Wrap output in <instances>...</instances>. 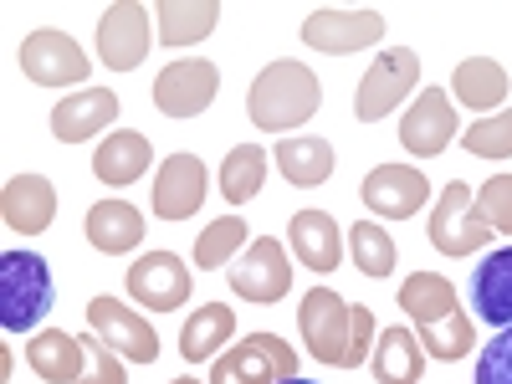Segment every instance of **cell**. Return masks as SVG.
<instances>
[{"mask_svg":"<svg viewBox=\"0 0 512 384\" xmlns=\"http://www.w3.org/2000/svg\"><path fill=\"white\" fill-rule=\"evenodd\" d=\"M297 328L318 364L328 369H359L374 354V313L364 303H344L333 287H313L297 303Z\"/></svg>","mask_w":512,"mask_h":384,"instance_id":"1","label":"cell"},{"mask_svg":"<svg viewBox=\"0 0 512 384\" xmlns=\"http://www.w3.org/2000/svg\"><path fill=\"white\" fill-rule=\"evenodd\" d=\"M318 108H323V82L308 62L282 57V62H267L251 77L246 113L262 134H292V128H303Z\"/></svg>","mask_w":512,"mask_h":384,"instance_id":"2","label":"cell"},{"mask_svg":"<svg viewBox=\"0 0 512 384\" xmlns=\"http://www.w3.org/2000/svg\"><path fill=\"white\" fill-rule=\"evenodd\" d=\"M52 308V272L36 251H6L0 256V328L31 333Z\"/></svg>","mask_w":512,"mask_h":384,"instance_id":"3","label":"cell"},{"mask_svg":"<svg viewBox=\"0 0 512 384\" xmlns=\"http://www.w3.org/2000/svg\"><path fill=\"white\" fill-rule=\"evenodd\" d=\"M297 379V349L282 344L277 333H246L210 364L205 384H287Z\"/></svg>","mask_w":512,"mask_h":384,"instance_id":"4","label":"cell"},{"mask_svg":"<svg viewBox=\"0 0 512 384\" xmlns=\"http://www.w3.org/2000/svg\"><path fill=\"white\" fill-rule=\"evenodd\" d=\"M415 82H420V57L410 47H390L379 52L359 82V98H354V118L359 123H379L390 118L405 98H415Z\"/></svg>","mask_w":512,"mask_h":384,"instance_id":"5","label":"cell"},{"mask_svg":"<svg viewBox=\"0 0 512 384\" xmlns=\"http://www.w3.org/2000/svg\"><path fill=\"white\" fill-rule=\"evenodd\" d=\"M425 231H431V246L441 256H472V251H482L492 241V226L482 216L472 185H461V180H451L441 190V200L431 210V226H425Z\"/></svg>","mask_w":512,"mask_h":384,"instance_id":"6","label":"cell"},{"mask_svg":"<svg viewBox=\"0 0 512 384\" xmlns=\"http://www.w3.org/2000/svg\"><path fill=\"white\" fill-rule=\"evenodd\" d=\"M21 72L36 82V88H77V82H88L93 57H82V47L67 31L41 26L21 41Z\"/></svg>","mask_w":512,"mask_h":384,"instance_id":"7","label":"cell"},{"mask_svg":"<svg viewBox=\"0 0 512 384\" xmlns=\"http://www.w3.org/2000/svg\"><path fill=\"white\" fill-rule=\"evenodd\" d=\"M303 41L323 57H349V52H364V47H379L384 41V16L369 11V6H323L303 21Z\"/></svg>","mask_w":512,"mask_h":384,"instance_id":"8","label":"cell"},{"mask_svg":"<svg viewBox=\"0 0 512 384\" xmlns=\"http://www.w3.org/2000/svg\"><path fill=\"white\" fill-rule=\"evenodd\" d=\"M231 287L236 297H246V303L256 308H272L282 303V297L292 292V262H287V246L277 236H256L231 267Z\"/></svg>","mask_w":512,"mask_h":384,"instance_id":"9","label":"cell"},{"mask_svg":"<svg viewBox=\"0 0 512 384\" xmlns=\"http://www.w3.org/2000/svg\"><path fill=\"white\" fill-rule=\"evenodd\" d=\"M149 21H154V11L139 6V0H118V6H108L98 16V57H103V67L134 72L149 57V47H154V26Z\"/></svg>","mask_w":512,"mask_h":384,"instance_id":"10","label":"cell"},{"mask_svg":"<svg viewBox=\"0 0 512 384\" xmlns=\"http://www.w3.org/2000/svg\"><path fill=\"white\" fill-rule=\"evenodd\" d=\"M221 93V72L216 62L205 57H185V62H169L154 77V108L164 118H200Z\"/></svg>","mask_w":512,"mask_h":384,"instance_id":"11","label":"cell"},{"mask_svg":"<svg viewBox=\"0 0 512 384\" xmlns=\"http://www.w3.org/2000/svg\"><path fill=\"white\" fill-rule=\"evenodd\" d=\"M190 287H195V277H190V267L180 262L175 251H144L139 262L128 267V297L144 303V308H154V313L185 308Z\"/></svg>","mask_w":512,"mask_h":384,"instance_id":"12","label":"cell"},{"mask_svg":"<svg viewBox=\"0 0 512 384\" xmlns=\"http://www.w3.org/2000/svg\"><path fill=\"white\" fill-rule=\"evenodd\" d=\"M88 328L113 354H123L128 364H154L159 359V333L144 323V313H134L128 303H118V297H108V292L88 303Z\"/></svg>","mask_w":512,"mask_h":384,"instance_id":"13","label":"cell"},{"mask_svg":"<svg viewBox=\"0 0 512 384\" xmlns=\"http://www.w3.org/2000/svg\"><path fill=\"white\" fill-rule=\"evenodd\" d=\"M359 195H364V205L374 210V216L410 221V216H420V205L431 200V180L410 164H374L364 175V185H359Z\"/></svg>","mask_w":512,"mask_h":384,"instance_id":"14","label":"cell"},{"mask_svg":"<svg viewBox=\"0 0 512 384\" xmlns=\"http://www.w3.org/2000/svg\"><path fill=\"white\" fill-rule=\"evenodd\" d=\"M451 139H456V103H451V93H441V88L415 93V103L400 118V144L415 159H436Z\"/></svg>","mask_w":512,"mask_h":384,"instance_id":"15","label":"cell"},{"mask_svg":"<svg viewBox=\"0 0 512 384\" xmlns=\"http://www.w3.org/2000/svg\"><path fill=\"white\" fill-rule=\"evenodd\" d=\"M205 159L200 154H169L154 175V216L159 221H190L205 205Z\"/></svg>","mask_w":512,"mask_h":384,"instance_id":"16","label":"cell"},{"mask_svg":"<svg viewBox=\"0 0 512 384\" xmlns=\"http://www.w3.org/2000/svg\"><path fill=\"white\" fill-rule=\"evenodd\" d=\"M0 221L21 236H41L57 221V185L47 175H16L0 190Z\"/></svg>","mask_w":512,"mask_h":384,"instance_id":"17","label":"cell"},{"mask_svg":"<svg viewBox=\"0 0 512 384\" xmlns=\"http://www.w3.org/2000/svg\"><path fill=\"white\" fill-rule=\"evenodd\" d=\"M287 246L308 272H333L344 262V231H338L328 210H297L287 221Z\"/></svg>","mask_w":512,"mask_h":384,"instance_id":"18","label":"cell"},{"mask_svg":"<svg viewBox=\"0 0 512 384\" xmlns=\"http://www.w3.org/2000/svg\"><path fill=\"white\" fill-rule=\"evenodd\" d=\"M113 118H118V93L82 88V93H72L52 108V134L62 144H82V139H98Z\"/></svg>","mask_w":512,"mask_h":384,"instance_id":"19","label":"cell"},{"mask_svg":"<svg viewBox=\"0 0 512 384\" xmlns=\"http://www.w3.org/2000/svg\"><path fill=\"white\" fill-rule=\"evenodd\" d=\"M451 98L466 108V113H502L507 103V67L497 57H466L456 72H451Z\"/></svg>","mask_w":512,"mask_h":384,"instance_id":"20","label":"cell"},{"mask_svg":"<svg viewBox=\"0 0 512 384\" xmlns=\"http://www.w3.org/2000/svg\"><path fill=\"white\" fill-rule=\"evenodd\" d=\"M26 364L36 379L47 384H77L82 369H88V354H82V338L62 333V328H41L31 344H26Z\"/></svg>","mask_w":512,"mask_h":384,"instance_id":"21","label":"cell"},{"mask_svg":"<svg viewBox=\"0 0 512 384\" xmlns=\"http://www.w3.org/2000/svg\"><path fill=\"white\" fill-rule=\"evenodd\" d=\"M144 226H149L144 210L128 205V200H98L88 210V241L103 256H128V251L144 241Z\"/></svg>","mask_w":512,"mask_h":384,"instance_id":"22","label":"cell"},{"mask_svg":"<svg viewBox=\"0 0 512 384\" xmlns=\"http://www.w3.org/2000/svg\"><path fill=\"white\" fill-rule=\"evenodd\" d=\"M154 164V144L144 134H134V128H118V134H108L93 154V175L103 185H139L144 169Z\"/></svg>","mask_w":512,"mask_h":384,"instance_id":"23","label":"cell"},{"mask_svg":"<svg viewBox=\"0 0 512 384\" xmlns=\"http://www.w3.org/2000/svg\"><path fill=\"white\" fill-rule=\"evenodd\" d=\"M400 308L415 318L420 333H425V328H441L446 318L461 313L456 287H451V277H441V272H410V277L400 282Z\"/></svg>","mask_w":512,"mask_h":384,"instance_id":"24","label":"cell"},{"mask_svg":"<svg viewBox=\"0 0 512 384\" xmlns=\"http://www.w3.org/2000/svg\"><path fill=\"white\" fill-rule=\"evenodd\" d=\"M231 333H236L231 303H205V308H195V313L185 318V328H180V354H185V364H216L221 349L231 344Z\"/></svg>","mask_w":512,"mask_h":384,"instance_id":"25","label":"cell"},{"mask_svg":"<svg viewBox=\"0 0 512 384\" xmlns=\"http://www.w3.org/2000/svg\"><path fill=\"white\" fill-rule=\"evenodd\" d=\"M369 369H374L379 384H420V374H425V344H420V333H410V328H384V333L374 338Z\"/></svg>","mask_w":512,"mask_h":384,"instance_id":"26","label":"cell"},{"mask_svg":"<svg viewBox=\"0 0 512 384\" xmlns=\"http://www.w3.org/2000/svg\"><path fill=\"white\" fill-rule=\"evenodd\" d=\"M154 16H159L164 47H195V41H205L210 31H216L221 0H159Z\"/></svg>","mask_w":512,"mask_h":384,"instance_id":"27","label":"cell"},{"mask_svg":"<svg viewBox=\"0 0 512 384\" xmlns=\"http://www.w3.org/2000/svg\"><path fill=\"white\" fill-rule=\"evenodd\" d=\"M277 169L282 180L297 185V190H313L333 175V144L318 139V134H292V139H277Z\"/></svg>","mask_w":512,"mask_h":384,"instance_id":"28","label":"cell"},{"mask_svg":"<svg viewBox=\"0 0 512 384\" xmlns=\"http://www.w3.org/2000/svg\"><path fill=\"white\" fill-rule=\"evenodd\" d=\"M472 303H477V318H482V323H497V328L512 323V246L492 251L487 262L477 267V277H472Z\"/></svg>","mask_w":512,"mask_h":384,"instance_id":"29","label":"cell"},{"mask_svg":"<svg viewBox=\"0 0 512 384\" xmlns=\"http://www.w3.org/2000/svg\"><path fill=\"white\" fill-rule=\"evenodd\" d=\"M262 180H267V149L262 144H236L221 159V195L231 205L256 200V195H262Z\"/></svg>","mask_w":512,"mask_h":384,"instance_id":"30","label":"cell"},{"mask_svg":"<svg viewBox=\"0 0 512 384\" xmlns=\"http://www.w3.org/2000/svg\"><path fill=\"white\" fill-rule=\"evenodd\" d=\"M246 246H251V241H246V221H241V216H221V221H210V226L200 231V241H195V267L221 272L226 262H236Z\"/></svg>","mask_w":512,"mask_h":384,"instance_id":"31","label":"cell"},{"mask_svg":"<svg viewBox=\"0 0 512 384\" xmlns=\"http://www.w3.org/2000/svg\"><path fill=\"white\" fill-rule=\"evenodd\" d=\"M349 256H354V267H359L364 277H390L395 262H400L390 231H384L379 221H359V226L349 231Z\"/></svg>","mask_w":512,"mask_h":384,"instance_id":"32","label":"cell"},{"mask_svg":"<svg viewBox=\"0 0 512 384\" xmlns=\"http://www.w3.org/2000/svg\"><path fill=\"white\" fill-rule=\"evenodd\" d=\"M461 149L477 159H512V108L472 118V128L461 134Z\"/></svg>","mask_w":512,"mask_h":384,"instance_id":"33","label":"cell"},{"mask_svg":"<svg viewBox=\"0 0 512 384\" xmlns=\"http://www.w3.org/2000/svg\"><path fill=\"white\" fill-rule=\"evenodd\" d=\"M420 344H425V354L431 359H441V364H456V359H466L472 354V344H477V328H472V313H456V318H446L441 328H425L420 333Z\"/></svg>","mask_w":512,"mask_h":384,"instance_id":"34","label":"cell"},{"mask_svg":"<svg viewBox=\"0 0 512 384\" xmlns=\"http://www.w3.org/2000/svg\"><path fill=\"white\" fill-rule=\"evenodd\" d=\"M77 338H82V354H88V369H82L77 384H128V369H123L128 359H123V354H113L93 328L77 333Z\"/></svg>","mask_w":512,"mask_h":384,"instance_id":"35","label":"cell"},{"mask_svg":"<svg viewBox=\"0 0 512 384\" xmlns=\"http://www.w3.org/2000/svg\"><path fill=\"white\" fill-rule=\"evenodd\" d=\"M477 205H482V216H487L492 231H507V236H512V175H492V180H482Z\"/></svg>","mask_w":512,"mask_h":384,"instance_id":"36","label":"cell"},{"mask_svg":"<svg viewBox=\"0 0 512 384\" xmlns=\"http://www.w3.org/2000/svg\"><path fill=\"white\" fill-rule=\"evenodd\" d=\"M477 384H512V323L482 349V359H477Z\"/></svg>","mask_w":512,"mask_h":384,"instance_id":"37","label":"cell"},{"mask_svg":"<svg viewBox=\"0 0 512 384\" xmlns=\"http://www.w3.org/2000/svg\"><path fill=\"white\" fill-rule=\"evenodd\" d=\"M169 384H200V379H190V374H185V379H169Z\"/></svg>","mask_w":512,"mask_h":384,"instance_id":"38","label":"cell"},{"mask_svg":"<svg viewBox=\"0 0 512 384\" xmlns=\"http://www.w3.org/2000/svg\"><path fill=\"white\" fill-rule=\"evenodd\" d=\"M287 384H313V379H287Z\"/></svg>","mask_w":512,"mask_h":384,"instance_id":"39","label":"cell"}]
</instances>
